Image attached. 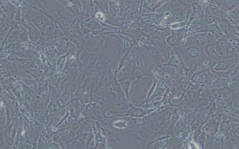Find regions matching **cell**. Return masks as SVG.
Masks as SVG:
<instances>
[{"label":"cell","instance_id":"6da1fadb","mask_svg":"<svg viewBox=\"0 0 239 149\" xmlns=\"http://www.w3.org/2000/svg\"><path fill=\"white\" fill-rule=\"evenodd\" d=\"M230 46L225 40H221L214 43V53L219 58H226L228 56Z\"/></svg>","mask_w":239,"mask_h":149},{"label":"cell","instance_id":"277c9868","mask_svg":"<svg viewBox=\"0 0 239 149\" xmlns=\"http://www.w3.org/2000/svg\"><path fill=\"white\" fill-rule=\"evenodd\" d=\"M193 18L201 19L204 18V12L202 6L196 3H193Z\"/></svg>","mask_w":239,"mask_h":149},{"label":"cell","instance_id":"7a4b0ae2","mask_svg":"<svg viewBox=\"0 0 239 149\" xmlns=\"http://www.w3.org/2000/svg\"><path fill=\"white\" fill-rule=\"evenodd\" d=\"M214 4L224 11L230 12L238 6V1H214Z\"/></svg>","mask_w":239,"mask_h":149},{"label":"cell","instance_id":"8992f818","mask_svg":"<svg viewBox=\"0 0 239 149\" xmlns=\"http://www.w3.org/2000/svg\"><path fill=\"white\" fill-rule=\"evenodd\" d=\"M231 65L230 62L226 61H221L216 65L214 69L218 71L225 70L228 68Z\"/></svg>","mask_w":239,"mask_h":149},{"label":"cell","instance_id":"5b68a950","mask_svg":"<svg viewBox=\"0 0 239 149\" xmlns=\"http://www.w3.org/2000/svg\"><path fill=\"white\" fill-rule=\"evenodd\" d=\"M187 52L189 55L192 58L198 57L200 54V50L198 47L192 46L189 47L187 49Z\"/></svg>","mask_w":239,"mask_h":149},{"label":"cell","instance_id":"3957f363","mask_svg":"<svg viewBox=\"0 0 239 149\" xmlns=\"http://www.w3.org/2000/svg\"><path fill=\"white\" fill-rule=\"evenodd\" d=\"M206 13L214 16L217 18H223L227 16L225 11L214 4L210 3L206 6Z\"/></svg>","mask_w":239,"mask_h":149},{"label":"cell","instance_id":"52a82bcc","mask_svg":"<svg viewBox=\"0 0 239 149\" xmlns=\"http://www.w3.org/2000/svg\"><path fill=\"white\" fill-rule=\"evenodd\" d=\"M227 43L231 48H233L236 51H238V40L235 39L234 38H229L227 40Z\"/></svg>","mask_w":239,"mask_h":149},{"label":"cell","instance_id":"ba28073f","mask_svg":"<svg viewBox=\"0 0 239 149\" xmlns=\"http://www.w3.org/2000/svg\"><path fill=\"white\" fill-rule=\"evenodd\" d=\"M205 51L207 55L209 57L214 54V43L207 45L205 48Z\"/></svg>","mask_w":239,"mask_h":149},{"label":"cell","instance_id":"9c48e42d","mask_svg":"<svg viewBox=\"0 0 239 149\" xmlns=\"http://www.w3.org/2000/svg\"><path fill=\"white\" fill-rule=\"evenodd\" d=\"M216 18L214 16L206 13L205 17V21H206L207 23L209 24L212 23L213 22L215 21Z\"/></svg>","mask_w":239,"mask_h":149}]
</instances>
